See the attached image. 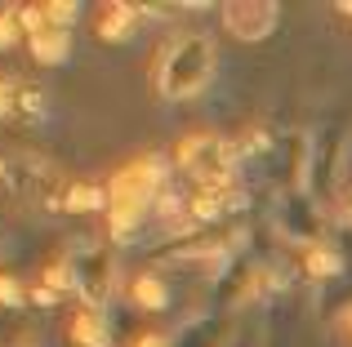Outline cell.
I'll use <instances>...</instances> for the list:
<instances>
[{
    "label": "cell",
    "instance_id": "6da1fadb",
    "mask_svg": "<svg viewBox=\"0 0 352 347\" xmlns=\"http://www.w3.org/2000/svg\"><path fill=\"white\" fill-rule=\"evenodd\" d=\"M214 76V49L201 32L165 45L156 58V89L161 98H197Z\"/></svg>",
    "mask_w": 352,
    "mask_h": 347
},
{
    "label": "cell",
    "instance_id": "7a4b0ae2",
    "mask_svg": "<svg viewBox=\"0 0 352 347\" xmlns=\"http://www.w3.org/2000/svg\"><path fill=\"white\" fill-rule=\"evenodd\" d=\"M165 165L156 156H138L107 182V209L112 205H129V209H147V200L165 196Z\"/></svg>",
    "mask_w": 352,
    "mask_h": 347
},
{
    "label": "cell",
    "instance_id": "3957f363",
    "mask_svg": "<svg viewBox=\"0 0 352 347\" xmlns=\"http://www.w3.org/2000/svg\"><path fill=\"white\" fill-rule=\"evenodd\" d=\"M223 14V27L236 36V40H263L267 32L276 27V5L272 0H232V5L219 9Z\"/></svg>",
    "mask_w": 352,
    "mask_h": 347
},
{
    "label": "cell",
    "instance_id": "277c9868",
    "mask_svg": "<svg viewBox=\"0 0 352 347\" xmlns=\"http://www.w3.org/2000/svg\"><path fill=\"white\" fill-rule=\"evenodd\" d=\"M72 339H76L80 347H107V343H112L107 312L94 303V298H85V303L76 307V316H72Z\"/></svg>",
    "mask_w": 352,
    "mask_h": 347
},
{
    "label": "cell",
    "instance_id": "5b68a950",
    "mask_svg": "<svg viewBox=\"0 0 352 347\" xmlns=\"http://www.w3.org/2000/svg\"><path fill=\"white\" fill-rule=\"evenodd\" d=\"M138 18H143V9H138V5H125V0H120V5H103L98 36H103V40H125V36L138 27Z\"/></svg>",
    "mask_w": 352,
    "mask_h": 347
},
{
    "label": "cell",
    "instance_id": "8992f818",
    "mask_svg": "<svg viewBox=\"0 0 352 347\" xmlns=\"http://www.w3.org/2000/svg\"><path fill=\"white\" fill-rule=\"evenodd\" d=\"M27 45H32V58L45 62V67H58V62L67 58V32H63V27H50V32L32 36Z\"/></svg>",
    "mask_w": 352,
    "mask_h": 347
},
{
    "label": "cell",
    "instance_id": "52a82bcc",
    "mask_svg": "<svg viewBox=\"0 0 352 347\" xmlns=\"http://www.w3.org/2000/svg\"><path fill=\"white\" fill-rule=\"evenodd\" d=\"M129 294H134V303H138V307H147V312H161V307L170 303V289H165L156 276H138Z\"/></svg>",
    "mask_w": 352,
    "mask_h": 347
},
{
    "label": "cell",
    "instance_id": "ba28073f",
    "mask_svg": "<svg viewBox=\"0 0 352 347\" xmlns=\"http://www.w3.org/2000/svg\"><path fill=\"white\" fill-rule=\"evenodd\" d=\"M223 200H228L223 191H206V187H201L197 196H192L188 214L197 218V223H210V218H219V214H223Z\"/></svg>",
    "mask_w": 352,
    "mask_h": 347
},
{
    "label": "cell",
    "instance_id": "9c48e42d",
    "mask_svg": "<svg viewBox=\"0 0 352 347\" xmlns=\"http://www.w3.org/2000/svg\"><path fill=\"white\" fill-rule=\"evenodd\" d=\"M67 209H107V191L94 182H76L67 191Z\"/></svg>",
    "mask_w": 352,
    "mask_h": 347
},
{
    "label": "cell",
    "instance_id": "30bf717a",
    "mask_svg": "<svg viewBox=\"0 0 352 347\" xmlns=\"http://www.w3.org/2000/svg\"><path fill=\"white\" fill-rule=\"evenodd\" d=\"M14 14H18V23H23L27 40L41 36V32H50V14H45V5H23V9H14Z\"/></svg>",
    "mask_w": 352,
    "mask_h": 347
},
{
    "label": "cell",
    "instance_id": "8fae6325",
    "mask_svg": "<svg viewBox=\"0 0 352 347\" xmlns=\"http://www.w3.org/2000/svg\"><path fill=\"white\" fill-rule=\"evenodd\" d=\"M45 285H50L54 294H72V289H76V272H72L67 263H54V267L45 272Z\"/></svg>",
    "mask_w": 352,
    "mask_h": 347
},
{
    "label": "cell",
    "instance_id": "7c38bea8",
    "mask_svg": "<svg viewBox=\"0 0 352 347\" xmlns=\"http://www.w3.org/2000/svg\"><path fill=\"white\" fill-rule=\"evenodd\" d=\"M303 263H308L312 276H335V272H339V259L330 250H308V259H303Z\"/></svg>",
    "mask_w": 352,
    "mask_h": 347
},
{
    "label": "cell",
    "instance_id": "4fadbf2b",
    "mask_svg": "<svg viewBox=\"0 0 352 347\" xmlns=\"http://www.w3.org/2000/svg\"><path fill=\"white\" fill-rule=\"evenodd\" d=\"M45 14H50V27H63V32L76 23V5H67V0H50Z\"/></svg>",
    "mask_w": 352,
    "mask_h": 347
},
{
    "label": "cell",
    "instance_id": "5bb4252c",
    "mask_svg": "<svg viewBox=\"0 0 352 347\" xmlns=\"http://www.w3.org/2000/svg\"><path fill=\"white\" fill-rule=\"evenodd\" d=\"M18 36H23V23H18V14H0V49H9Z\"/></svg>",
    "mask_w": 352,
    "mask_h": 347
},
{
    "label": "cell",
    "instance_id": "9a60e30c",
    "mask_svg": "<svg viewBox=\"0 0 352 347\" xmlns=\"http://www.w3.org/2000/svg\"><path fill=\"white\" fill-rule=\"evenodd\" d=\"M0 303H5V307H18V303H23V285H18L14 276H0Z\"/></svg>",
    "mask_w": 352,
    "mask_h": 347
},
{
    "label": "cell",
    "instance_id": "2e32d148",
    "mask_svg": "<svg viewBox=\"0 0 352 347\" xmlns=\"http://www.w3.org/2000/svg\"><path fill=\"white\" fill-rule=\"evenodd\" d=\"M14 98H18V80H0V121L14 112Z\"/></svg>",
    "mask_w": 352,
    "mask_h": 347
},
{
    "label": "cell",
    "instance_id": "e0dca14e",
    "mask_svg": "<svg viewBox=\"0 0 352 347\" xmlns=\"http://www.w3.org/2000/svg\"><path fill=\"white\" fill-rule=\"evenodd\" d=\"M32 298H36V303H45V307H50V303H58V294H54L50 285H36V289H32Z\"/></svg>",
    "mask_w": 352,
    "mask_h": 347
},
{
    "label": "cell",
    "instance_id": "ac0fdd59",
    "mask_svg": "<svg viewBox=\"0 0 352 347\" xmlns=\"http://www.w3.org/2000/svg\"><path fill=\"white\" fill-rule=\"evenodd\" d=\"M134 347H170V339H161V334H147V339H138Z\"/></svg>",
    "mask_w": 352,
    "mask_h": 347
},
{
    "label": "cell",
    "instance_id": "d6986e66",
    "mask_svg": "<svg viewBox=\"0 0 352 347\" xmlns=\"http://www.w3.org/2000/svg\"><path fill=\"white\" fill-rule=\"evenodd\" d=\"M348 218H352V191H348Z\"/></svg>",
    "mask_w": 352,
    "mask_h": 347
},
{
    "label": "cell",
    "instance_id": "ffe728a7",
    "mask_svg": "<svg viewBox=\"0 0 352 347\" xmlns=\"http://www.w3.org/2000/svg\"><path fill=\"white\" fill-rule=\"evenodd\" d=\"M348 339H352V316H348Z\"/></svg>",
    "mask_w": 352,
    "mask_h": 347
},
{
    "label": "cell",
    "instance_id": "44dd1931",
    "mask_svg": "<svg viewBox=\"0 0 352 347\" xmlns=\"http://www.w3.org/2000/svg\"><path fill=\"white\" fill-rule=\"evenodd\" d=\"M14 347H32V343H14Z\"/></svg>",
    "mask_w": 352,
    "mask_h": 347
}]
</instances>
